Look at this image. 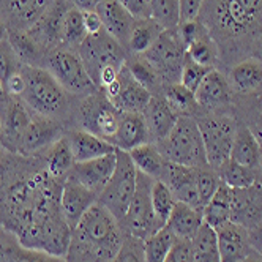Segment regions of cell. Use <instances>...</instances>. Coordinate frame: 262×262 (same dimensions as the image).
Here are the masks:
<instances>
[{
	"instance_id": "94428289",
	"label": "cell",
	"mask_w": 262,
	"mask_h": 262,
	"mask_svg": "<svg viewBox=\"0 0 262 262\" xmlns=\"http://www.w3.org/2000/svg\"><path fill=\"white\" fill-rule=\"evenodd\" d=\"M8 40V27L5 26V23L0 19V43Z\"/></svg>"
},
{
	"instance_id": "ee69618b",
	"label": "cell",
	"mask_w": 262,
	"mask_h": 262,
	"mask_svg": "<svg viewBox=\"0 0 262 262\" xmlns=\"http://www.w3.org/2000/svg\"><path fill=\"white\" fill-rule=\"evenodd\" d=\"M161 95L179 116H194L198 112L194 93L185 89L180 82L163 87Z\"/></svg>"
},
{
	"instance_id": "e575fe53",
	"label": "cell",
	"mask_w": 262,
	"mask_h": 262,
	"mask_svg": "<svg viewBox=\"0 0 262 262\" xmlns=\"http://www.w3.org/2000/svg\"><path fill=\"white\" fill-rule=\"evenodd\" d=\"M8 41L17 57L27 67H43L46 51L36 43L27 30H8Z\"/></svg>"
},
{
	"instance_id": "d590c367",
	"label": "cell",
	"mask_w": 262,
	"mask_h": 262,
	"mask_svg": "<svg viewBox=\"0 0 262 262\" xmlns=\"http://www.w3.org/2000/svg\"><path fill=\"white\" fill-rule=\"evenodd\" d=\"M128 155H129L131 161H133V164L136 166V169L139 172L152 177L154 180L161 179L167 161L163 158V155L158 150L155 142L139 145V147L133 148L131 152H128Z\"/></svg>"
},
{
	"instance_id": "5bb4252c",
	"label": "cell",
	"mask_w": 262,
	"mask_h": 262,
	"mask_svg": "<svg viewBox=\"0 0 262 262\" xmlns=\"http://www.w3.org/2000/svg\"><path fill=\"white\" fill-rule=\"evenodd\" d=\"M67 133V126L55 119L38 116L32 112L30 123L21 141L19 155L41 157Z\"/></svg>"
},
{
	"instance_id": "603a6c76",
	"label": "cell",
	"mask_w": 262,
	"mask_h": 262,
	"mask_svg": "<svg viewBox=\"0 0 262 262\" xmlns=\"http://www.w3.org/2000/svg\"><path fill=\"white\" fill-rule=\"evenodd\" d=\"M221 262H240L253 248L250 245V231L240 224L228 221L215 229Z\"/></svg>"
},
{
	"instance_id": "d6a6232c",
	"label": "cell",
	"mask_w": 262,
	"mask_h": 262,
	"mask_svg": "<svg viewBox=\"0 0 262 262\" xmlns=\"http://www.w3.org/2000/svg\"><path fill=\"white\" fill-rule=\"evenodd\" d=\"M260 154H262V147L259 145L254 135L242 122H238L232 142L231 160L238 164L251 167V169H257Z\"/></svg>"
},
{
	"instance_id": "6da1fadb",
	"label": "cell",
	"mask_w": 262,
	"mask_h": 262,
	"mask_svg": "<svg viewBox=\"0 0 262 262\" xmlns=\"http://www.w3.org/2000/svg\"><path fill=\"white\" fill-rule=\"evenodd\" d=\"M62 185L48 174L43 157L5 152L0 157V228L26 248L65 257L71 228L60 209Z\"/></svg>"
},
{
	"instance_id": "44dd1931",
	"label": "cell",
	"mask_w": 262,
	"mask_h": 262,
	"mask_svg": "<svg viewBox=\"0 0 262 262\" xmlns=\"http://www.w3.org/2000/svg\"><path fill=\"white\" fill-rule=\"evenodd\" d=\"M98 202V194L85 188L79 182L67 179L62 185L60 193V209L68 226L73 228L81 221L85 212Z\"/></svg>"
},
{
	"instance_id": "be15d7a7",
	"label": "cell",
	"mask_w": 262,
	"mask_h": 262,
	"mask_svg": "<svg viewBox=\"0 0 262 262\" xmlns=\"http://www.w3.org/2000/svg\"><path fill=\"white\" fill-rule=\"evenodd\" d=\"M257 172H259V180L262 182V154H260V160H259V166H257Z\"/></svg>"
},
{
	"instance_id": "cb8c5ba5",
	"label": "cell",
	"mask_w": 262,
	"mask_h": 262,
	"mask_svg": "<svg viewBox=\"0 0 262 262\" xmlns=\"http://www.w3.org/2000/svg\"><path fill=\"white\" fill-rule=\"evenodd\" d=\"M154 142L150 131H148L147 122L144 114L139 112H122V117L119 122V128L116 135L111 138L109 144L114 145L117 150L131 152L133 148Z\"/></svg>"
},
{
	"instance_id": "11a10c76",
	"label": "cell",
	"mask_w": 262,
	"mask_h": 262,
	"mask_svg": "<svg viewBox=\"0 0 262 262\" xmlns=\"http://www.w3.org/2000/svg\"><path fill=\"white\" fill-rule=\"evenodd\" d=\"M84 16V26L87 30V35H95L100 33L103 29V21L100 14L97 13V10H89V11H82Z\"/></svg>"
},
{
	"instance_id": "4dcf8cb0",
	"label": "cell",
	"mask_w": 262,
	"mask_h": 262,
	"mask_svg": "<svg viewBox=\"0 0 262 262\" xmlns=\"http://www.w3.org/2000/svg\"><path fill=\"white\" fill-rule=\"evenodd\" d=\"M232 111L237 120L251 131L262 147V90L247 97L234 95Z\"/></svg>"
},
{
	"instance_id": "74e56055",
	"label": "cell",
	"mask_w": 262,
	"mask_h": 262,
	"mask_svg": "<svg viewBox=\"0 0 262 262\" xmlns=\"http://www.w3.org/2000/svg\"><path fill=\"white\" fill-rule=\"evenodd\" d=\"M85 38H87V30L84 26L82 11L74 7H70L62 21L60 48H65L70 51H78Z\"/></svg>"
},
{
	"instance_id": "ba28073f",
	"label": "cell",
	"mask_w": 262,
	"mask_h": 262,
	"mask_svg": "<svg viewBox=\"0 0 262 262\" xmlns=\"http://www.w3.org/2000/svg\"><path fill=\"white\" fill-rule=\"evenodd\" d=\"M41 68H46L67 92L78 98H84L100 90L89 76L76 51L55 48L46 54Z\"/></svg>"
},
{
	"instance_id": "83f0119b",
	"label": "cell",
	"mask_w": 262,
	"mask_h": 262,
	"mask_svg": "<svg viewBox=\"0 0 262 262\" xmlns=\"http://www.w3.org/2000/svg\"><path fill=\"white\" fill-rule=\"evenodd\" d=\"M142 114L154 142H160L169 135L180 117L163 95H154Z\"/></svg>"
},
{
	"instance_id": "d6986e66",
	"label": "cell",
	"mask_w": 262,
	"mask_h": 262,
	"mask_svg": "<svg viewBox=\"0 0 262 262\" xmlns=\"http://www.w3.org/2000/svg\"><path fill=\"white\" fill-rule=\"evenodd\" d=\"M71 5L67 0H55V2L43 13V16L36 21L27 32L32 38L38 43L46 52L60 48V30L63 16Z\"/></svg>"
},
{
	"instance_id": "9c48e42d",
	"label": "cell",
	"mask_w": 262,
	"mask_h": 262,
	"mask_svg": "<svg viewBox=\"0 0 262 262\" xmlns=\"http://www.w3.org/2000/svg\"><path fill=\"white\" fill-rule=\"evenodd\" d=\"M116 155H117V161H116L114 174H112L103 191L100 193L98 204H101L104 209H107L120 223L136 191L138 169L126 152L117 150Z\"/></svg>"
},
{
	"instance_id": "1f68e13d",
	"label": "cell",
	"mask_w": 262,
	"mask_h": 262,
	"mask_svg": "<svg viewBox=\"0 0 262 262\" xmlns=\"http://www.w3.org/2000/svg\"><path fill=\"white\" fill-rule=\"evenodd\" d=\"M41 157L48 174L59 182H65L68 179L74 163H76L67 136L60 138Z\"/></svg>"
},
{
	"instance_id": "7a4b0ae2",
	"label": "cell",
	"mask_w": 262,
	"mask_h": 262,
	"mask_svg": "<svg viewBox=\"0 0 262 262\" xmlns=\"http://www.w3.org/2000/svg\"><path fill=\"white\" fill-rule=\"evenodd\" d=\"M198 19L216 43L223 73L243 59H262V0H204Z\"/></svg>"
},
{
	"instance_id": "ffe728a7",
	"label": "cell",
	"mask_w": 262,
	"mask_h": 262,
	"mask_svg": "<svg viewBox=\"0 0 262 262\" xmlns=\"http://www.w3.org/2000/svg\"><path fill=\"white\" fill-rule=\"evenodd\" d=\"M116 161H117V155L111 154V155H104L95 160L74 163L68 179L79 182L85 188L92 190L93 193H97L100 196L106 183L109 182L112 174H114Z\"/></svg>"
},
{
	"instance_id": "4316f807",
	"label": "cell",
	"mask_w": 262,
	"mask_h": 262,
	"mask_svg": "<svg viewBox=\"0 0 262 262\" xmlns=\"http://www.w3.org/2000/svg\"><path fill=\"white\" fill-rule=\"evenodd\" d=\"M71 152L74 157V161L76 163H82V161H89V160H95L104 155H111L116 154L117 148L109 144L107 141L89 133V131L82 129V128H68L65 133Z\"/></svg>"
},
{
	"instance_id": "52a82bcc",
	"label": "cell",
	"mask_w": 262,
	"mask_h": 262,
	"mask_svg": "<svg viewBox=\"0 0 262 262\" xmlns=\"http://www.w3.org/2000/svg\"><path fill=\"white\" fill-rule=\"evenodd\" d=\"M198 122L207 163L215 171L231 158L232 142L237 131L238 120L234 111L224 112H196Z\"/></svg>"
},
{
	"instance_id": "6125c7cd",
	"label": "cell",
	"mask_w": 262,
	"mask_h": 262,
	"mask_svg": "<svg viewBox=\"0 0 262 262\" xmlns=\"http://www.w3.org/2000/svg\"><path fill=\"white\" fill-rule=\"evenodd\" d=\"M5 154V147H4V139H2V122H0V157Z\"/></svg>"
},
{
	"instance_id": "7402d4cb",
	"label": "cell",
	"mask_w": 262,
	"mask_h": 262,
	"mask_svg": "<svg viewBox=\"0 0 262 262\" xmlns=\"http://www.w3.org/2000/svg\"><path fill=\"white\" fill-rule=\"evenodd\" d=\"M160 180L167 185V188L171 190L177 202H185L193 205V207L202 209L196 186L194 167L167 161Z\"/></svg>"
},
{
	"instance_id": "7c38bea8",
	"label": "cell",
	"mask_w": 262,
	"mask_h": 262,
	"mask_svg": "<svg viewBox=\"0 0 262 262\" xmlns=\"http://www.w3.org/2000/svg\"><path fill=\"white\" fill-rule=\"evenodd\" d=\"M142 55L158 73L163 87L180 82L182 68L186 60V49L177 29L163 30L155 45Z\"/></svg>"
},
{
	"instance_id": "8992f818",
	"label": "cell",
	"mask_w": 262,
	"mask_h": 262,
	"mask_svg": "<svg viewBox=\"0 0 262 262\" xmlns=\"http://www.w3.org/2000/svg\"><path fill=\"white\" fill-rule=\"evenodd\" d=\"M155 144L163 158L169 163L188 167L209 164L194 116H180L171 133Z\"/></svg>"
},
{
	"instance_id": "ab89813d",
	"label": "cell",
	"mask_w": 262,
	"mask_h": 262,
	"mask_svg": "<svg viewBox=\"0 0 262 262\" xmlns=\"http://www.w3.org/2000/svg\"><path fill=\"white\" fill-rule=\"evenodd\" d=\"M193 262H221L216 232L207 223H204L198 234L191 238Z\"/></svg>"
},
{
	"instance_id": "d4e9b609",
	"label": "cell",
	"mask_w": 262,
	"mask_h": 262,
	"mask_svg": "<svg viewBox=\"0 0 262 262\" xmlns=\"http://www.w3.org/2000/svg\"><path fill=\"white\" fill-rule=\"evenodd\" d=\"M95 10L103 21V29L126 49L131 30L136 21L131 13L119 0H100Z\"/></svg>"
},
{
	"instance_id": "680465c9",
	"label": "cell",
	"mask_w": 262,
	"mask_h": 262,
	"mask_svg": "<svg viewBox=\"0 0 262 262\" xmlns=\"http://www.w3.org/2000/svg\"><path fill=\"white\" fill-rule=\"evenodd\" d=\"M8 100H10V95L7 93V90H5L2 81H0V109H2V107L8 103Z\"/></svg>"
},
{
	"instance_id": "681fc988",
	"label": "cell",
	"mask_w": 262,
	"mask_h": 262,
	"mask_svg": "<svg viewBox=\"0 0 262 262\" xmlns=\"http://www.w3.org/2000/svg\"><path fill=\"white\" fill-rule=\"evenodd\" d=\"M213 68L210 67H204L199 63H194L193 60H190L186 57L185 65L182 68V74H180V84L188 89L190 92H196V89L199 87V84L204 81V78L212 71Z\"/></svg>"
},
{
	"instance_id": "30bf717a",
	"label": "cell",
	"mask_w": 262,
	"mask_h": 262,
	"mask_svg": "<svg viewBox=\"0 0 262 262\" xmlns=\"http://www.w3.org/2000/svg\"><path fill=\"white\" fill-rule=\"evenodd\" d=\"M152 185L154 179L138 171V183L135 196L129 207L120 221V226L126 235L145 240L163 228L152 205Z\"/></svg>"
},
{
	"instance_id": "7bdbcfd3",
	"label": "cell",
	"mask_w": 262,
	"mask_h": 262,
	"mask_svg": "<svg viewBox=\"0 0 262 262\" xmlns=\"http://www.w3.org/2000/svg\"><path fill=\"white\" fill-rule=\"evenodd\" d=\"M176 240H177V237L167 226H163L155 234L147 237L144 240L145 262H164V259L167 257V254H169Z\"/></svg>"
},
{
	"instance_id": "277c9868",
	"label": "cell",
	"mask_w": 262,
	"mask_h": 262,
	"mask_svg": "<svg viewBox=\"0 0 262 262\" xmlns=\"http://www.w3.org/2000/svg\"><path fill=\"white\" fill-rule=\"evenodd\" d=\"M21 74L24 90L19 101L30 112L59 120L67 129L76 126V111L81 98L67 92L46 68L24 65Z\"/></svg>"
},
{
	"instance_id": "6f0895ef",
	"label": "cell",
	"mask_w": 262,
	"mask_h": 262,
	"mask_svg": "<svg viewBox=\"0 0 262 262\" xmlns=\"http://www.w3.org/2000/svg\"><path fill=\"white\" fill-rule=\"evenodd\" d=\"M68 5L78 8L81 11H89V10H95L97 7V0H67Z\"/></svg>"
},
{
	"instance_id": "4fadbf2b",
	"label": "cell",
	"mask_w": 262,
	"mask_h": 262,
	"mask_svg": "<svg viewBox=\"0 0 262 262\" xmlns=\"http://www.w3.org/2000/svg\"><path fill=\"white\" fill-rule=\"evenodd\" d=\"M101 92L120 112H139V114L145 111L148 101L154 97L150 92L131 76L126 63L120 70L117 79Z\"/></svg>"
},
{
	"instance_id": "f1b7e54d",
	"label": "cell",
	"mask_w": 262,
	"mask_h": 262,
	"mask_svg": "<svg viewBox=\"0 0 262 262\" xmlns=\"http://www.w3.org/2000/svg\"><path fill=\"white\" fill-rule=\"evenodd\" d=\"M0 262H67V259L26 248L13 234L0 228Z\"/></svg>"
},
{
	"instance_id": "816d5d0a",
	"label": "cell",
	"mask_w": 262,
	"mask_h": 262,
	"mask_svg": "<svg viewBox=\"0 0 262 262\" xmlns=\"http://www.w3.org/2000/svg\"><path fill=\"white\" fill-rule=\"evenodd\" d=\"M164 262H193V247L191 240L188 238H177L172 245L169 254Z\"/></svg>"
},
{
	"instance_id": "e0dca14e",
	"label": "cell",
	"mask_w": 262,
	"mask_h": 262,
	"mask_svg": "<svg viewBox=\"0 0 262 262\" xmlns=\"http://www.w3.org/2000/svg\"><path fill=\"white\" fill-rule=\"evenodd\" d=\"M32 112L19 100L10 97L8 103L0 109V122H2V139L5 152L19 154L23 136L30 123Z\"/></svg>"
},
{
	"instance_id": "60d3db41",
	"label": "cell",
	"mask_w": 262,
	"mask_h": 262,
	"mask_svg": "<svg viewBox=\"0 0 262 262\" xmlns=\"http://www.w3.org/2000/svg\"><path fill=\"white\" fill-rule=\"evenodd\" d=\"M221 182L224 185H228L232 190H240V188H247L256 183L259 180V172L257 169H251L243 164H238L232 161L231 158L224 163L220 169L216 171Z\"/></svg>"
},
{
	"instance_id": "9f6ffc18",
	"label": "cell",
	"mask_w": 262,
	"mask_h": 262,
	"mask_svg": "<svg viewBox=\"0 0 262 262\" xmlns=\"http://www.w3.org/2000/svg\"><path fill=\"white\" fill-rule=\"evenodd\" d=\"M250 245L253 251L262 256V220L256 224L253 229H250Z\"/></svg>"
},
{
	"instance_id": "5b68a950",
	"label": "cell",
	"mask_w": 262,
	"mask_h": 262,
	"mask_svg": "<svg viewBox=\"0 0 262 262\" xmlns=\"http://www.w3.org/2000/svg\"><path fill=\"white\" fill-rule=\"evenodd\" d=\"M76 52L93 84L100 90H104L117 79L128 59L126 49L106 30L95 35H87Z\"/></svg>"
},
{
	"instance_id": "8fae6325",
	"label": "cell",
	"mask_w": 262,
	"mask_h": 262,
	"mask_svg": "<svg viewBox=\"0 0 262 262\" xmlns=\"http://www.w3.org/2000/svg\"><path fill=\"white\" fill-rule=\"evenodd\" d=\"M120 117L122 112L106 98L101 90H97L79 100L76 126L109 142L119 128Z\"/></svg>"
},
{
	"instance_id": "f35d334b",
	"label": "cell",
	"mask_w": 262,
	"mask_h": 262,
	"mask_svg": "<svg viewBox=\"0 0 262 262\" xmlns=\"http://www.w3.org/2000/svg\"><path fill=\"white\" fill-rule=\"evenodd\" d=\"M126 68L142 87H145L152 95H161L163 84L158 78L155 68L147 62L142 54H129L126 59Z\"/></svg>"
},
{
	"instance_id": "3957f363",
	"label": "cell",
	"mask_w": 262,
	"mask_h": 262,
	"mask_svg": "<svg viewBox=\"0 0 262 262\" xmlns=\"http://www.w3.org/2000/svg\"><path fill=\"white\" fill-rule=\"evenodd\" d=\"M125 237L119 220L97 202L73 228L65 259L67 262H111Z\"/></svg>"
},
{
	"instance_id": "484cf974",
	"label": "cell",
	"mask_w": 262,
	"mask_h": 262,
	"mask_svg": "<svg viewBox=\"0 0 262 262\" xmlns=\"http://www.w3.org/2000/svg\"><path fill=\"white\" fill-rule=\"evenodd\" d=\"M226 78L235 97H247L262 90V59L248 57L226 71Z\"/></svg>"
},
{
	"instance_id": "db71d44e",
	"label": "cell",
	"mask_w": 262,
	"mask_h": 262,
	"mask_svg": "<svg viewBox=\"0 0 262 262\" xmlns=\"http://www.w3.org/2000/svg\"><path fill=\"white\" fill-rule=\"evenodd\" d=\"M204 0H180V23L198 19Z\"/></svg>"
},
{
	"instance_id": "f546056e",
	"label": "cell",
	"mask_w": 262,
	"mask_h": 262,
	"mask_svg": "<svg viewBox=\"0 0 262 262\" xmlns=\"http://www.w3.org/2000/svg\"><path fill=\"white\" fill-rule=\"evenodd\" d=\"M202 224H204L202 209L193 207V205L185 202H177L174 210L169 215L166 226L174 232L177 238L191 240L198 234Z\"/></svg>"
},
{
	"instance_id": "f5cc1de1",
	"label": "cell",
	"mask_w": 262,
	"mask_h": 262,
	"mask_svg": "<svg viewBox=\"0 0 262 262\" xmlns=\"http://www.w3.org/2000/svg\"><path fill=\"white\" fill-rule=\"evenodd\" d=\"M135 19L150 17V0H119Z\"/></svg>"
},
{
	"instance_id": "c3c4849f",
	"label": "cell",
	"mask_w": 262,
	"mask_h": 262,
	"mask_svg": "<svg viewBox=\"0 0 262 262\" xmlns=\"http://www.w3.org/2000/svg\"><path fill=\"white\" fill-rule=\"evenodd\" d=\"M23 62L17 57V54L11 48L10 41L5 40L0 43V81H2L4 87L5 84L23 70Z\"/></svg>"
},
{
	"instance_id": "9a60e30c",
	"label": "cell",
	"mask_w": 262,
	"mask_h": 262,
	"mask_svg": "<svg viewBox=\"0 0 262 262\" xmlns=\"http://www.w3.org/2000/svg\"><path fill=\"white\" fill-rule=\"evenodd\" d=\"M199 112H224L232 111L234 92L229 85L226 73L213 68L194 92Z\"/></svg>"
},
{
	"instance_id": "91938a15",
	"label": "cell",
	"mask_w": 262,
	"mask_h": 262,
	"mask_svg": "<svg viewBox=\"0 0 262 262\" xmlns=\"http://www.w3.org/2000/svg\"><path fill=\"white\" fill-rule=\"evenodd\" d=\"M240 262H262V256H259L256 251H251L248 256H245Z\"/></svg>"
},
{
	"instance_id": "b9f144b4",
	"label": "cell",
	"mask_w": 262,
	"mask_h": 262,
	"mask_svg": "<svg viewBox=\"0 0 262 262\" xmlns=\"http://www.w3.org/2000/svg\"><path fill=\"white\" fill-rule=\"evenodd\" d=\"M186 57L193 60L194 63L210 67V68H218L220 52H218L216 43L213 41V38L207 30L186 48Z\"/></svg>"
},
{
	"instance_id": "8d00e7d4",
	"label": "cell",
	"mask_w": 262,
	"mask_h": 262,
	"mask_svg": "<svg viewBox=\"0 0 262 262\" xmlns=\"http://www.w3.org/2000/svg\"><path fill=\"white\" fill-rule=\"evenodd\" d=\"M163 27L154 21L152 17H145V19H136L133 30H131L126 52L129 54H144L150 49L155 41L160 38L163 33Z\"/></svg>"
},
{
	"instance_id": "ac0fdd59",
	"label": "cell",
	"mask_w": 262,
	"mask_h": 262,
	"mask_svg": "<svg viewBox=\"0 0 262 262\" xmlns=\"http://www.w3.org/2000/svg\"><path fill=\"white\" fill-rule=\"evenodd\" d=\"M262 220V182L257 180L251 186L232 190L231 221L245 229H253Z\"/></svg>"
},
{
	"instance_id": "e7e4bbea",
	"label": "cell",
	"mask_w": 262,
	"mask_h": 262,
	"mask_svg": "<svg viewBox=\"0 0 262 262\" xmlns=\"http://www.w3.org/2000/svg\"><path fill=\"white\" fill-rule=\"evenodd\" d=\"M98 2H100V0H97V4H98Z\"/></svg>"
},
{
	"instance_id": "836d02e7",
	"label": "cell",
	"mask_w": 262,
	"mask_h": 262,
	"mask_svg": "<svg viewBox=\"0 0 262 262\" xmlns=\"http://www.w3.org/2000/svg\"><path fill=\"white\" fill-rule=\"evenodd\" d=\"M231 210H232V188H229L228 185H224L221 182L215 194L202 209L204 223H207L209 226L216 229L221 224L231 221Z\"/></svg>"
},
{
	"instance_id": "bcb514c9",
	"label": "cell",
	"mask_w": 262,
	"mask_h": 262,
	"mask_svg": "<svg viewBox=\"0 0 262 262\" xmlns=\"http://www.w3.org/2000/svg\"><path fill=\"white\" fill-rule=\"evenodd\" d=\"M176 204H177V201H176L174 194L171 193V190L167 188V185L161 180H154L152 205H154V210L163 226H166V223L169 220V215L174 210Z\"/></svg>"
},
{
	"instance_id": "f907efd6",
	"label": "cell",
	"mask_w": 262,
	"mask_h": 262,
	"mask_svg": "<svg viewBox=\"0 0 262 262\" xmlns=\"http://www.w3.org/2000/svg\"><path fill=\"white\" fill-rule=\"evenodd\" d=\"M111 262H145L144 240L126 235L123 240L122 248L119 250L117 256Z\"/></svg>"
},
{
	"instance_id": "f6af8a7d",
	"label": "cell",
	"mask_w": 262,
	"mask_h": 262,
	"mask_svg": "<svg viewBox=\"0 0 262 262\" xmlns=\"http://www.w3.org/2000/svg\"><path fill=\"white\" fill-rule=\"evenodd\" d=\"M150 17L164 30L180 24V0H150Z\"/></svg>"
},
{
	"instance_id": "7dc6e473",
	"label": "cell",
	"mask_w": 262,
	"mask_h": 262,
	"mask_svg": "<svg viewBox=\"0 0 262 262\" xmlns=\"http://www.w3.org/2000/svg\"><path fill=\"white\" fill-rule=\"evenodd\" d=\"M194 176H196V186H198V194L199 201L204 209V205L210 201V198L215 194L218 186L221 185V179L218 172L212 166L205 164L201 167H194Z\"/></svg>"
},
{
	"instance_id": "2e32d148",
	"label": "cell",
	"mask_w": 262,
	"mask_h": 262,
	"mask_svg": "<svg viewBox=\"0 0 262 262\" xmlns=\"http://www.w3.org/2000/svg\"><path fill=\"white\" fill-rule=\"evenodd\" d=\"M55 0H0V19L8 30H29Z\"/></svg>"
}]
</instances>
